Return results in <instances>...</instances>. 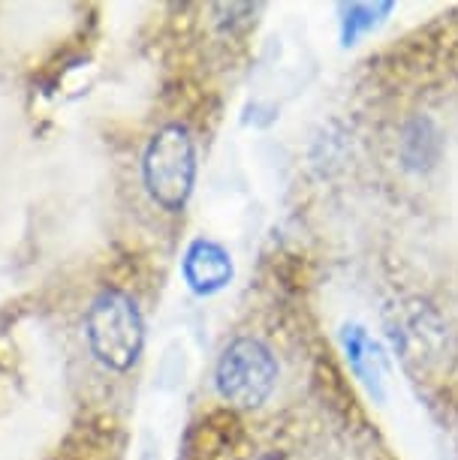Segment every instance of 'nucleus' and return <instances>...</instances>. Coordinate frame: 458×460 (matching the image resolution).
Here are the masks:
<instances>
[{
    "instance_id": "f257e3e1",
    "label": "nucleus",
    "mask_w": 458,
    "mask_h": 460,
    "mask_svg": "<svg viewBox=\"0 0 458 460\" xmlns=\"http://www.w3.org/2000/svg\"><path fill=\"white\" fill-rule=\"evenodd\" d=\"M85 341L106 370H133L145 349V319L133 295L115 286H106L94 295L85 314Z\"/></svg>"
},
{
    "instance_id": "f03ea898",
    "label": "nucleus",
    "mask_w": 458,
    "mask_h": 460,
    "mask_svg": "<svg viewBox=\"0 0 458 460\" xmlns=\"http://www.w3.org/2000/svg\"><path fill=\"white\" fill-rule=\"evenodd\" d=\"M196 142L184 124H163L142 154V184L163 211H184L196 187Z\"/></svg>"
},
{
    "instance_id": "7ed1b4c3",
    "label": "nucleus",
    "mask_w": 458,
    "mask_h": 460,
    "mask_svg": "<svg viewBox=\"0 0 458 460\" xmlns=\"http://www.w3.org/2000/svg\"><path fill=\"white\" fill-rule=\"evenodd\" d=\"M383 328L395 355L413 373L435 370L449 355V328L437 307L419 295H401L383 310Z\"/></svg>"
},
{
    "instance_id": "20e7f679",
    "label": "nucleus",
    "mask_w": 458,
    "mask_h": 460,
    "mask_svg": "<svg viewBox=\"0 0 458 460\" xmlns=\"http://www.w3.org/2000/svg\"><path fill=\"white\" fill-rule=\"evenodd\" d=\"M278 358L259 337H236L220 352L214 367V388L236 410H256L278 385Z\"/></svg>"
},
{
    "instance_id": "39448f33",
    "label": "nucleus",
    "mask_w": 458,
    "mask_h": 460,
    "mask_svg": "<svg viewBox=\"0 0 458 460\" xmlns=\"http://www.w3.org/2000/svg\"><path fill=\"white\" fill-rule=\"evenodd\" d=\"M181 274H184L190 292L209 298V295H218L232 283L236 265H232L229 250L223 244L211 238H196L181 259Z\"/></svg>"
},
{
    "instance_id": "423d86ee",
    "label": "nucleus",
    "mask_w": 458,
    "mask_h": 460,
    "mask_svg": "<svg viewBox=\"0 0 458 460\" xmlns=\"http://www.w3.org/2000/svg\"><path fill=\"white\" fill-rule=\"evenodd\" d=\"M341 343H344V352H347L350 367L359 373V379L368 385V392L374 397H383L386 361H383V349L377 346V341H371L365 328L347 325L341 332Z\"/></svg>"
},
{
    "instance_id": "0eeeda50",
    "label": "nucleus",
    "mask_w": 458,
    "mask_h": 460,
    "mask_svg": "<svg viewBox=\"0 0 458 460\" xmlns=\"http://www.w3.org/2000/svg\"><path fill=\"white\" fill-rule=\"evenodd\" d=\"M389 4H383V6H368V13H365V6H353V10H347L350 15H356V13H365V15H374V13H383ZM371 19H344V40H347V46L353 42V37H356V28H371Z\"/></svg>"
}]
</instances>
